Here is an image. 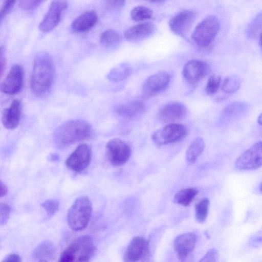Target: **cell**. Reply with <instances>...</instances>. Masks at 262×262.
<instances>
[{
  "instance_id": "6da1fadb",
  "label": "cell",
  "mask_w": 262,
  "mask_h": 262,
  "mask_svg": "<svg viewBox=\"0 0 262 262\" xmlns=\"http://www.w3.org/2000/svg\"><path fill=\"white\" fill-rule=\"evenodd\" d=\"M55 66L48 53H38L34 60L31 78V89L38 97L46 95L51 90L55 76Z\"/></svg>"
},
{
  "instance_id": "7a4b0ae2",
  "label": "cell",
  "mask_w": 262,
  "mask_h": 262,
  "mask_svg": "<svg viewBox=\"0 0 262 262\" xmlns=\"http://www.w3.org/2000/svg\"><path fill=\"white\" fill-rule=\"evenodd\" d=\"M92 128L85 120L75 119L59 125L53 134V142L59 148H63L92 137Z\"/></svg>"
},
{
  "instance_id": "3957f363",
  "label": "cell",
  "mask_w": 262,
  "mask_h": 262,
  "mask_svg": "<svg viewBox=\"0 0 262 262\" xmlns=\"http://www.w3.org/2000/svg\"><path fill=\"white\" fill-rule=\"evenodd\" d=\"M96 247L93 239L88 235L74 239L61 253L59 261H88L95 254Z\"/></svg>"
},
{
  "instance_id": "277c9868",
  "label": "cell",
  "mask_w": 262,
  "mask_h": 262,
  "mask_svg": "<svg viewBox=\"0 0 262 262\" xmlns=\"http://www.w3.org/2000/svg\"><path fill=\"white\" fill-rule=\"evenodd\" d=\"M92 212L90 199L86 196L78 198L68 211L67 221L70 228L74 231L85 228L90 220Z\"/></svg>"
},
{
  "instance_id": "5b68a950",
  "label": "cell",
  "mask_w": 262,
  "mask_h": 262,
  "mask_svg": "<svg viewBox=\"0 0 262 262\" xmlns=\"http://www.w3.org/2000/svg\"><path fill=\"white\" fill-rule=\"evenodd\" d=\"M220 28L218 18L214 15H208L195 27L192 34V39L198 46L207 47L214 40Z\"/></svg>"
},
{
  "instance_id": "8992f818",
  "label": "cell",
  "mask_w": 262,
  "mask_h": 262,
  "mask_svg": "<svg viewBox=\"0 0 262 262\" xmlns=\"http://www.w3.org/2000/svg\"><path fill=\"white\" fill-rule=\"evenodd\" d=\"M187 134V128L184 125L170 123L154 132L151 135V139L155 144L163 145L181 140Z\"/></svg>"
},
{
  "instance_id": "52a82bcc",
  "label": "cell",
  "mask_w": 262,
  "mask_h": 262,
  "mask_svg": "<svg viewBox=\"0 0 262 262\" xmlns=\"http://www.w3.org/2000/svg\"><path fill=\"white\" fill-rule=\"evenodd\" d=\"M105 153L110 162L115 166L125 163L132 154L130 146L119 138L110 140L105 146Z\"/></svg>"
},
{
  "instance_id": "ba28073f",
  "label": "cell",
  "mask_w": 262,
  "mask_h": 262,
  "mask_svg": "<svg viewBox=\"0 0 262 262\" xmlns=\"http://www.w3.org/2000/svg\"><path fill=\"white\" fill-rule=\"evenodd\" d=\"M68 6L66 0H52L43 19L39 25L42 32L48 33L54 29L61 21Z\"/></svg>"
},
{
  "instance_id": "9c48e42d",
  "label": "cell",
  "mask_w": 262,
  "mask_h": 262,
  "mask_svg": "<svg viewBox=\"0 0 262 262\" xmlns=\"http://www.w3.org/2000/svg\"><path fill=\"white\" fill-rule=\"evenodd\" d=\"M92 157L90 147L83 143L78 145L66 161L67 167L75 172L84 170L89 165Z\"/></svg>"
},
{
  "instance_id": "30bf717a",
  "label": "cell",
  "mask_w": 262,
  "mask_h": 262,
  "mask_svg": "<svg viewBox=\"0 0 262 262\" xmlns=\"http://www.w3.org/2000/svg\"><path fill=\"white\" fill-rule=\"evenodd\" d=\"M261 142L256 143L244 152L235 161V166L240 169L254 170L261 166Z\"/></svg>"
},
{
  "instance_id": "8fae6325",
  "label": "cell",
  "mask_w": 262,
  "mask_h": 262,
  "mask_svg": "<svg viewBox=\"0 0 262 262\" xmlns=\"http://www.w3.org/2000/svg\"><path fill=\"white\" fill-rule=\"evenodd\" d=\"M170 80V74L165 72H159L148 77L142 88L144 98L157 95L164 91L168 86Z\"/></svg>"
},
{
  "instance_id": "7c38bea8",
  "label": "cell",
  "mask_w": 262,
  "mask_h": 262,
  "mask_svg": "<svg viewBox=\"0 0 262 262\" xmlns=\"http://www.w3.org/2000/svg\"><path fill=\"white\" fill-rule=\"evenodd\" d=\"M24 78L23 68L19 64L14 65L0 86L1 91L7 95L17 94L23 88Z\"/></svg>"
},
{
  "instance_id": "4fadbf2b",
  "label": "cell",
  "mask_w": 262,
  "mask_h": 262,
  "mask_svg": "<svg viewBox=\"0 0 262 262\" xmlns=\"http://www.w3.org/2000/svg\"><path fill=\"white\" fill-rule=\"evenodd\" d=\"M195 18L194 11L191 9L182 10L170 18L168 23L169 28L177 35H185L191 28Z\"/></svg>"
},
{
  "instance_id": "5bb4252c",
  "label": "cell",
  "mask_w": 262,
  "mask_h": 262,
  "mask_svg": "<svg viewBox=\"0 0 262 262\" xmlns=\"http://www.w3.org/2000/svg\"><path fill=\"white\" fill-rule=\"evenodd\" d=\"M187 112V108L183 103L170 101L160 107L157 113V117L162 122L173 123L183 119Z\"/></svg>"
},
{
  "instance_id": "9a60e30c",
  "label": "cell",
  "mask_w": 262,
  "mask_h": 262,
  "mask_svg": "<svg viewBox=\"0 0 262 262\" xmlns=\"http://www.w3.org/2000/svg\"><path fill=\"white\" fill-rule=\"evenodd\" d=\"M207 63L199 60L187 62L183 69V76L188 83L194 84L202 79L208 73Z\"/></svg>"
},
{
  "instance_id": "2e32d148",
  "label": "cell",
  "mask_w": 262,
  "mask_h": 262,
  "mask_svg": "<svg viewBox=\"0 0 262 262\" xmlns=\"http://www.w3.org/2000/svg\"><path fill=\"white\" fill-rule=\"evenodd\" d=\"M149 249L148 240L142 236L134 237L128 245L124 256L125 261H137L145 257Z\"/></svg>"
},
{
  "instance_id": "e0dca14e",
  "label": "cell",
  "mask_w": 262,
  "mask_h": 262,
  "mask_svg": "<svg viewBox=\"0 0 262 262\" xmlns=\"http://www.w3.org/2000/svg\"><path fill=\"white\" fill-rule=\"evenodd\" d=\"M197 236L193 232H188L177 236L173 241V248L179 259H185L194 250Z\"/></svg>"
},
{
  "instance_id": "ac0fdd59",
  "label": "cell",
  "mask_w": 262,
  "mask_h": 262,
  "mask_svg": "<svg viewBox=\"0 0 262 262\" xmlns=\"http://www.w3.org/2000/svg\"><path fill=\"white\" fill-rule=\"evenodd\" d=\"M22 110L21 101L14 100L10 106L4 110L2 113L1 120L3 126L9 129L16 128L20 123Z\"/></svg>"
},
{
  "instance_id": "d6986e66",
  "label": "cell",
  "mask_w": 262,
  "mask_h": 262,
  "mask_svg": "<svg viewBox=\"0 0 262 262\" xmlns=\"http://www.w3.org/2000/svg\"><path fill=\"white\" fill-rule=\"evenodd\" d=\"M156 27L151 22H144L132 26L124 33V36L128 41H136L144 39L152 35Z\"/></svg>"
},
{
  "instance_id": "ffe728a7",
  "label": "cell",
  "mask_w": 262,
  "mask_h": 262,
  "mask_svg": "<svg viewBox=\"0 0 262 262\" xmlns=\"http://www.w3.org/2000/svg\"><path fill=\"white\" fill-rule=\"evenodd\" d=\"M145 108L144 102L141 100H137L120 104L115 108L114 111L120 117L132 118L142 114Z\"/></svg>"
},
{
  "instance_id": "44dd1931",
  "label": "cell",
  "mask_w": 262,
  "mask_h": 262,
  "mask_svg": "<svg viewBox=\"0 0 262 262\" xmlns=\"http://www.w3.org/2000/svg\"><path fill=\"white\" fill-rule=\"evenodd\" d=\"M97 20L98 16L95 11H86L72 22L71 28L75 32H86L95 26Z\"/></svg>"
},
{
  "instance_id": "7402d4cb",
  "label": "cell",
  "mask_w": 262,
  "mask_h": 262,
  "mask_svg": "<svg viewBox=\"0 0 262 262\" xmlns=\"http://www.w3.org/2000/svg\"><path fill=\"white\" fill-rule=\"evenodd\" d=\"M56 248L50 241H45L40 243L34 250L33 257L38 261H50L55 256Z\"/></svg>"
},
{
  "instance_id": "603a6c76",
  "label": "cell",
  "mask_w": 262,
  "mask_h": 262,
  "mask_svg": "<svg viewBox=\"0 0 262 262\" xmlns=\"http://www.w3.org/2000/svg\"><path fill=\"white\" fill-rule=\"evenodd\" d=\"M205 144L201 137H196L189 145L186 152V159L188 163H193L197 160L204 150Z\"/></svg>"
},
{
  "instance_id": "cb8c5ba5",
  "label": "cell",
  "mask_w": 262,
  "mask_h": 262,
  "mask_svg": "<svg viewBox=\"0 0 262 262\" xmlns=\"http://www.w3.org/2000/svg\"><path fill=\"white\" fill-rule=\"evenodd\" d=\"M131 73V67L126 63H122L112 69L107 77L112 82H120L129 77Z\"/></svg>"
},
{
  "instance_id": "d4e9b609",
  "label": "cell",
  "mask_w": 262,
  "mask_h": 262,
  "mask_svg": "<svg viewBox=\"0 0 262 262\" xmlns=\"http://www.w3.org/2000/svg\"><path fill=\"white\" fill-rule=\"evenodd\" d=\"M199 193V190L193 187L182 189L174 195L173 201L174 203L187 206L190 205Z\"/></svg>"
},
{
  "instance_id": "484cf974",
  "label": "cell",
  "mask_w": 262,
  "mask_h": 262,
  "mask_svg": "<svg viewBox=\"0 0 262 262\" xmlns=\"http://www.w3.org/2000/svg\"><path fill=\"white\" fill-rule=\"evenodd\" d=\"M120 34L113 29H107L103 31L100 37V42L106 48H113L121 42Z\"/></svg>"
},
{
  "instance_id": "4316f807",
  "label": "cell",
  "mask_w": 262,
  "mask_h": 262,
  "mask_svg": "<svg viewBox=\"0 0 262 262\" xmlns=\"http://www.w3.org/2000/svg\"><path fill=\"white\" fill-rule=\"evenodd\" d=\"M248 109L247 104L243 102H235L228 105L223 111V116L233 119L244 114Z\"/></svg>"
},
{
  "instance_id": "83f0119b",
  "label": "cell",
  "mask_w": 262,
  "mask_h": 262,
  "mask_svg": "<svg viewBox=\"0 0 262 262\" xmlns=\"http://www.w3.org/2000/svg\"><path fill=\"white\" fill-rule=\"evenodd\" d=\"M241 84V80L239 77L236 75L229 76L222 81L221 88L224 92L232 94L239 89Z\"/></svg>"
},
{
  "instance_id": "f1b7e54d",
  "label": "cell",
  "mask_w": 262,
  "mask_h": 262,
  "mask_svg": "<svg viewBox=\"0 0 262 262\" xmlns=\"http://www.w3.org/2000/svg\"><path fill=\"white\" fill-rule=\"evenodd\" d=\"M209 200L204 198L196 204L194 207V216L199 223L204 222L208 216Z\"/></svg>"
},
{
  "instance_id": "f546056e",
  "label": "cell",
  "mask_w": 262,
  "mask_h": 262,
  "mask_svg": "<svg viewBox=\"0 0 262 262\" xmlns=\"http://www.w3.org/2000/svg\"><path fill=\"white\" fill-rule=\"evenodd\" d=\"M153 12L151 9L143 6L134 7L131 11L130 16L135 21H143L151 18Z\"/></svg>"
},
{
  "instance_id": "4dcf8cb0",
  "label": "cell",
  "mask_w": 262,
  "mask_h": 262,
  "mask_svg": "<svg viewBox=\"0 0 262 262\" xmlns=\"http://www.w3.org/2000/svg\"><path fill=\"white\" fill-rule=\"evenodd\" d=\"M221 82V78L220 76L213 75L209 77L208 79L205 92L209 95H213L218 91Z\"/></svg>"
},
{
  "instance_id": "1f68e13d",
  "label": "cell",
  "mask_w": 262,
  "mask_h": 262,
  "mask_svg": "<svg viewBox=\"0 0 262 262\" xmlns=\"http://www.w3.org/2000/svg\"><path fill=\"white\" fill-rule=\"evenodd\" d=\"M41 206L49 215L52 216L58 210L59 203L56 200L49 199L42 203Z\"/></svg>"
},
{
  "instance_id": "d6a6232c",
  "label": "cell",
  "mask_w": 262,
  "mask_h": 262,
  "mask_svg": "<svg viewBox=\"0 0 262 262\" xmlns=\"http://www.w3.org/2000/svg\"><path fill=\"white\" fill-rule=\"evenodd\" d=\"M16 0H5L0 9V26L4 19L10 13L14 7Z\"/></svg>"
},
{
  "instance_id": "836d02e7",
  "label": "cell",
  "mask_w": 262,
  "mask_h": 262,
  "mask_svg": "<svg viewBox=\"0 0 262 262\" xmlns=\"http://www.w3.org/2000/svg\"><path fill=\"white\" fill-rule=\"evenodd\" d=\"M45 0H19L20 7L24 10H32L38 7Z\"/></svg>"
},
{
  "instance_id": "e575fe53",
  "label": "cell",
  "mask_w": 262,
  "mask_h": 262,
  "mask_svg": "<svg viewBox=\"0 0 262 262\" xmlns=\"http://www.w3.org/2000/svg\"><path fill=\"white\" fill-rule=\"evenodd\" d=\"M10 213V206L5 203H0V225L6 224L9 220Z\"/></svg>"
},
{
  "instance_id": "d590c367",
  "label": "cell",
  "mask_w": 262,
  "mask_h": 262,
  "mask_svg": "<svg viewBox=\"0 0 262 262\" xmlns=\"http://www.w3.org/2000/svg\"><path fill=\"white\" fill-rule=\"evenodd\" d=\"M219 258V251L214 248L209 250L206 254L200 259L201 262H216Z\"/></svg>"
},
{
  "instance_id": "8d00e7d4",
  "label": "cell",
  "mask_w": 262,
  "mask_h": 262,
  "mask_svg": "<svg viewBox=\"0 0 262 262\" xmlns=\"http://www.w3.org/2000/svg\"><path fill=\"white\" fill-rule=\"evenodd\" d=\"M6 65V50L4 47H0V77L5 70Z\"/></svg>"
},
{
  "instance_id": "74e56055",
  "label": "cell",
  "mask_w": 262,
  "mask_h": 262,
  "mask_svg": "<svg viewBox=\"0 0 262 262\" xmlns=\"http://www.w3.org/2000/svg\"><path fill=\"white\" fill-rule=\"evenodd\" d=\"M107 4L113 8H120L122 7L126 0H105Z\"/></svg>"
},
{
  "instance_id": "f35d334b",
  "label": "cell",
  "mask_w": 262,
  "mask_h": 262,
  "mask_svg": "<svg viewBox=\"0 0 262 262\" xmlns=\"http://www.w3.org/2000/svg\"><path fill=\"white\" fill-rule=\"evenodd\" d=\"M2 261L4 262H20L21 258L19 255L16 253H12L7 256Z\"/></svg>"
},
{
  "instance_id": "ab89813d",
  "label": "cell",
  "mask_w": 262,
  "mask_h": 262,
  "mask_svg": "<svg viewBox=\"0 0 262 262\" xmlns=\"http://www.w3.org/2000/svg\"><path fill=\"white\" fill-rule=\"evenodd\" d=\"M8 192V187L2 182L0 181V198L5 196Z\"/></svg>"
},
{
  "instance_id": "60d3db41",
  "label": "cell",
  "mask_w": 262,
  "mask_h": 262,
  "mask_svg": "<svg viewBox=\"0 0 262 262\" xmlns=\"http://www.w3.org/2000/svg\"><path fill=\"white\" fill-rule=\"evenodd\" d=\"M58 156L55 154H51L49 156V160L52 161H55L58 160Z\"/></svg>"
},
{
  "instance_id": "b9f144b4",
  "label": "cell",
  "mask_w": 262,
  "mask_h": 262,
  "mask_svg": "<svg viewBox=\"0 0 262 262\" xmlns=\"http://www.w3.org/2000/svg\"><path fill=\"white\" fill-rule=\"evenodd\" d=\"M262 116V115L260 114L258 118H257V122L259 124V125H261V121H262V119H261V117Z\"/></svg>"
},
{
  "instance_id": "7bdbcfd3",
  "label": "cell",
  "mask_w": 262,
  "mask_h": 262,
  "mask_svg": "<svg viewBox=\"0 0 262 262\" xmlns=\"http://www.w3.org/2000/svg\"><path fill=\"white\" fill-rule=\"evenodd\" d=\"M151 1H154V2H157V1H162V0H150Z\"/></svg>"
}]
</instances>
